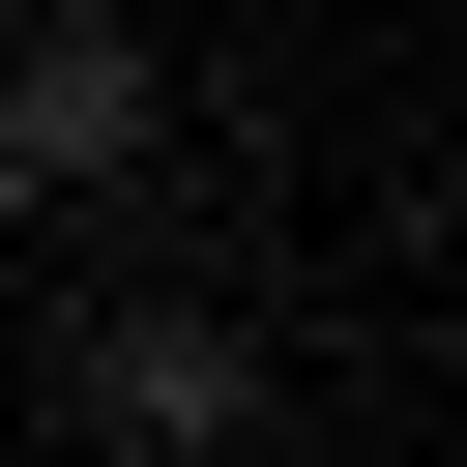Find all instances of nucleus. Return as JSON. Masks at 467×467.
<instances>
[{"instance_id":"1","label":"nucleus","mask_w":467,"mask_h":467,"mask_svg":"<svg viewBox=\"0 0 467 467\" xmlns=\"http://www.w3.org/2000/svg\"><path fill=\"white\" fill-rule=\"evenodd\" d=\"M146 146H175V58H146L117 0H29V29H0V204H117Z\"/></svg>"},{"instance_id":"2","label":"nucleus","mask_w":467,"mask_h":467,"mask_svg":"<svg viewBox=\"0 0 467 467\" xmlns=\"http://www.w3.org/2000/svg\"><path fill=\"white\" fill-rule=\"evenodd\" d=\"M88 438L204 467V438H263V350H234V321H88Z\"/></svg>"}]
</instances>
